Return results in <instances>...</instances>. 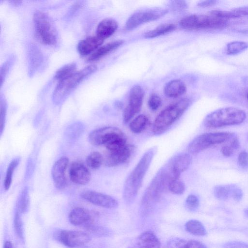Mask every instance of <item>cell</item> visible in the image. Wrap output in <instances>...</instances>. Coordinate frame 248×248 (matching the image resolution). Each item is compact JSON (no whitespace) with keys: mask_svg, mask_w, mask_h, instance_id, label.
<instances>
[{"mask_svg":"<svg viewBox=\"0 0 248 248\" xmlns=\"http://www.w3.org/2000/svg\"><path fill=\"white\" fill-rule=\"evenodd\" d=\"M246 114L242 109L232 107L217 109L208 114L203 121L208 128H218L239 124L245 120Z\"/></svg>","mask_w":248,"mask_h":248,"instance_id":"cell-4","label":"cell"},{"mask_svg":"<svg viewBox=\"0 0 248 248\" xmlns=\"http://www.w3.org/2000/svg\"><path fill=\"white\" fill-rule=\"evenodd\" d=\"M185 185L179 179L170 180L168 185V190L176 195H181L185 191Z\"/></svg>","mask_w":248,"mask_h":248,"instance_id":"cell-38","label":"cell"},{"mask_svg":"<svg viewBox=\"0 0 248 248\" xmlns=\"http://www.w3.org/2000/svg\"><path fill=\"white\" fill-rule=\"evenodd\" d=\"M191 161L189 153H182L174 156L166 165L174 176L179 179L181 174L188 168Z\"/></svg>","mask_w":248,"mask_h":248,"instance_id":"cell-16","label":"cell"},{"mask_svg":"<svg viewBox=\"0 0 248 248\" xmlns=\"http://www.w3.org/2000/svg\"><path fill=\"white\" fill-rule=\"evenodd\" d=\"M200 202L198 197L194 195H189L186 200V208L191 210L194 211L199 206Z\"/></svg>","mask_w":248,"mask_h":248,"instance_id":"cell-42","label":"cell"},{"mask_svg":"<svg viewBox=\"0 0 248 248\" xmlns=\"http://www.w3.org/2000/svg\"><path fill=\"white\" fill-rule=\"evenodd\" d=\"M190 104L189 99L183 98L163 110L154 121L153 133L158 136L166 132L181 117Z\"/></svg>","mask_w":248,"mask_h":248,"instance_id":"cell-2","label":"cell"},{"mask_svg":"<svg viewBox=\"0 0 248 248\" xmlns=\"http://www.w3.org/2000/svg\"><path fill=\"white\" fill-rule=\"evenodd\" d=\"M95 65H88L70 76L59 81L52 94V101L59 105L64 100L70 93L87 77L96 71Z\"/></svg>","mask_w":248,"mask_h":248,"instance_id":"cell-5","label":"cell"},{"mask_svg":"<svg viewBox=\"0 0 248 248\" xmlns=\"http://www.w3.org/2000/svg\"><path fill=\"white\" fill-rule=\"evenodd\" d=\"M96 215V213L90 212L87 209L76 207L70 212L69 220L73 225L85 226L94 223L95 215Z\"/></svg>","mask_w":248,"mask_h":248,"instance_id":"cell-18","label":"cell"},{"mask_svg":"<svg viewBox=\"0 0 248 248\" xmlns=\"http://www.w3.org/2000/svg\"><path fill=\"white\" fill-rule=\"evenodd\" d=\"M168 245L170 248H207L200 241L194 240L186 241L180 238L170 240Z\"/></svg>","mask_w":248,"mask_h":248,"instance_id":"cell-25","label":"cell"},{"mask_svg":"<svg viewBox=\"0 0 248 248\" xmlns=\"http://www.w3.org/2000/svg\"><path fill=\"white\" fill-rule=\"evenodd\" d=\"M186 91V87L180 79H173L168 82L164 88V94L169 97H177Z\"/></svg>","mask_w":248,"mask_h":248,"instance_id":"cell-22","label":"cell"},{"mask_svg":"<svg viewBox=\"0 0 248 248\" xmlns=\"http://www.w3.org/2000/svg\"><path fill=\"white\" fill-rule=\"evenodd\" d=\"M217 2V0H202L200 1L198 5L202 7H209L215 5Z\"/></svg>","mask_w":248,"mask_h":248,"instance_id":"cell-46","label":"cell"},{"mask_svg":"<svg viewBox=\"0 0 248 248\" xmlns=\"http://www.w3.org/2000/svg\"><path fill=\"white\" fill-rule=\"evenodd\" d=\"M104 39L97 35L89 37L78 43L77 49L81 55H87L96 50L102 45Z\"/></svg>","mask_w":248,"mask_h":248,"instance_id":"cell-20","label":"cell"},{"mask_svg":"<svg viewBox=\"0 0 248 248\" xmlns=\"http://www.w3.org/2000/svg\"><path fill=\"white\" fill-rule=\"evenodd\" d=\"M161 98L155 93L152 94L148 101V107L153 111L157 110L161 106Z\"/></svg>","mask_w":248,"mask_h":248,"instance_id":"cell-41","label":"cell"},{"mask_svg":"<svg viewBox=\"0 0 248 248\" xmlns=\"http://www.w3.org/2000/svg\"><path fill=\"white\" fill-rule=\"evenodd\" d=\"M134 150V146L127 144L121 149L108 152L104 159L105 166L113 167L125 163L131 156Z\"/></svg>","mask_w":248,"mask_h":248,"instance_id":"cell-14","label":"cell"},{"mask_svg":"<svg viewBox=\"0 0 248 248\" xmlns=\"http://www.w3.org/2000/svg\"><path fill=\"white\" fill-rule=\"evenodd\" d=\"M3 248H14V247L10 241H7L4 243Z\"/></svg>","mask_w":248,"mask_h":248,"instance_id":"cell-48","label":"cell"},{"mask_svg":"<svg viewBox=\"0 0 248 248\" xmlns=\"http://www.w3.org/2000/svg\"><path fill=\"white\" fill-rule=\"evenodd\" d=\"M20 157L15 158L8 165L4 180V187L5 190H8L11 186L14 171L20 163Z\"/></svg>","mask_w":248,"mask_h":248,"instance_id":"cell-32","label":"cell"},{"mask_svg":"<svg viewBox=\"0 0 248 248\" xmlns=\"http://www.w3.org/2000/svg\"><path fill=\"white\" fill-rule=\"evenodd\" d=\"M239 165L243 169H248V152L243 151L238 156Z\"/></svg>","mask_w":248,"mask_h":248,"instance_id":"cell-43","label":"cell"},{"mask_svg":"<svg viewBox=\"0 0 248 248\" xmlns=\"http://www.w3.org/2000/svg\"><path fill=\"white\" fill-rule=\"evenodd\" d=\"M55 237L64 246L72 248L82 246L91 240V237L89 233L65 230L57 232Z\"/></svg>","mask_w":248,"mask_h":248,"instance_id":"cell-11","label":"cell"},{"mask_svg":"<svg viewBox=\"0 0 248 248\" xmlns=\"http://www.w3.org/2000/svg\"><path fill=\"white\" fill-rule=\"evenodd\" d=\"M175 26L171 23H165L160 25L154 30L146 32L144 36L146 38H153L174 31Z\"/></svg>","mask_w":248,"mask_h":248,"instance_id":"cell-30","label":"cell"},{"mask_svg":"<svg viewBox=\"0 0 248 248\" xmlns=\"http://www.w3.org/2000/svg\"><path fill=\"white\" fill-rule=\"evenodd\" d=\"M19 212L16 211L14 217V224L15 232L17 235L21 240L24 239V230L23 222Z\"/></svg>","mask_w":248,"mask_h":248,"instance_id":"cell-39","label":"cell"},{"mask_svg":"<svg viewBox=\"0 0 248 248\" xmlns=\"http://www.w3.org/2000/svg\"><path fill=\"white\" fill-rule=\"evenodd\" d=\"M30 206V196L29 189L25 186L21 191L16 202V211L20 214L26 213Z\"/></svg>","mask_w":248,"mask_h":248,"instance_id":"cell-27","label":"cell"},{"mask_svg":"<svg viewBox=\"0 0 248 248\" xmlns=\"http://www.w3.org/2000/svg\"><path fill=\"white\" fill-rule=\"evenodd\" d=\"M124 43L123 40H117L109 42L99 47L88 59L89 62L97 61L110 52L119 47Z\"/></svg>","mask_w":248,"mask_h":248,"instance_id":"cell-24","label":"cell"},{"mask_svg":"<svg viewBox=\"0 0 248 248\" xmlns=\"http://www.w3.org/2000/svg\"><path fill=\"white\" fill-rule=\"evenodd\" d=\"M243 197V192L241 189L235 185L233 189L232 198L235 201H239Z\"/></svg>","mask_w":248,"mask_h":248,"instance_id":"cell-45","label":"cell"},{"mask_svg":"<svg viewBox=\"0 0 248 248\" xmlns=\"http://www.w3.org/2000/svg\"><path fill=\"white\" fill-rule=\"evenodd\" d=\"M68 163V158L63 156L57 160L52 167V178L56 187L59 189H62L65 186V171Z\"/></svg>","mask_w":248,"mask_h":248,"instance_id":"cell-15","label":"cell"},{"mask_svg":"<svg viewBox=\"0 0 248 248\" xmlns=\"http://www.w3.org/2000/svg\"><path fill=\"white\" fill-rule=\"evenodd\" d=\"M144 95V91L140 86L136 85L131 88L129 93L128 104L124 108L123 114L124 123H128L136 114L140 112L142 105Z\"/></svg>","mask_w":248,"mask_h":248,"instance_id":"cell-10","label":"cell"},{"mask_svg":"<svg viewBox=\"0 0 248 248\" xmlns=\"http://www.w3.org/2000/svg\"><path fill=\"white\" fill-rule=\"evenodd\" d=\"M167 13L166 9H150L137 12L132 15L125 24V29L130 31L140 25L159 18Z\"/></svg>","mask_w":248,"mask_h":248,"instance_id":"cell-9","label":"cell"},{"mask_svg":"<svg viewBox=\"0 0 248 248\" xmlns=\"http://www.w3.org/2000/svg\"><path fill=\"white\" fill-rule=\"evenodd\" d=\"M234 136V133L228 132L203 133L195 138L188 145L187 150L190 154H198L211 146L228 141Z\"/></svg>","mask_w":248,"mask_h":248,"instance_id":"cell-8","label":"cell"},{"mask_svg":"<svg viewBox=\"0 0 248 248\" xmlns=\"http://www.w3.org/2000/svg\"><path fill=\"white\" fill-rule=\"evenodd\" d=\"M245 214L247 215V216L248 217V208H247L245 211Z\"/></svg>","mask_w":248,"mask_h":248,"instance_id":"cell-49","label":"cell"},{"mask_svg":"<svg viewBox=\"0 0 248 248\" xmlns=\"http://www.w3.org/2000/svg\"><path fill=\"white\" fill-rule=\"evenodd\" d=\"M118 26V23L115 19L111 18L104 19L97 27L96 35L104 40L112 35Z\"/></svg>","mask_w":248,"mask_h":248,"instance_id":"cell-21","label":"cell"},{"mask_svg":"<svg viewBox=\"0 0 248 248\" xmlns=\"http://www.w3.org/2000/svg\"><path fill=\"white\" fill-rule=\"evenodd\" d=\"M228 24L227 19L216 17L210 14L191 15L183 18L180 26L188 30L200 29H219L225 28Z\"/></svg>","mask_w":248,"mask_h":248,"instance_id":"cell-7","label":"cell"},{"mask_svg":"<svg viewBox=\"0 0 248 248\" xmlns=\"http://www.w3.org/2000/svg\"><path fill=\"white\" fill-rule=\"evenodd\" d=\"M185 229L187 232L195 235L204 236L206 234L203 225L197 220L192 219L187 221Z\"/></svg>","mask_w":248,"mask_h":248,"instance_id":"cell-31","label":"cell"},{"mask_svg":"<svg viewBox=\"0 0 248 248\" xmlns=\"http://www.w3.org/2000/svg\"><path fill=\"white\" fill-rule=\"evenodd\" d=\"M86 162L88 167L93 170H97L104 162V158L99 152L94 151L88 155Z\"/></svg>","mask_w":248,"mask_h":248,"instance_id":"cell-35","label":"cell"},{"mask_svg":"<svg viewBox=\"0 0 248 248\" xmlns=\"http://www.w3.org/2000/svg\"><path fill=\"white\" fill-rule=\"evenodd\" d=\"M33 21L36 37L40 42L49 46L57 43V30L48 15L42 11H36L33 15Z\"/></svg>","mask_w":248,"mask_h":248,"instance_id":"cell-6","label":"cell"},{"mask_svg":"<svg viewBox=\"0 0 248 248\" xmlns=\"http://www.w3.org/2000/svg\"><path fill=\"white\" fill-rule=\"evenodd\" d=\"M149 123L148 118L144 114H140L131 121L129 127L132 132L139 134L147 128Z\"/></svg>","mask_w":248,"mask_h":248,"instance_id":"cell-26","label":"cell"},{"mask_svg":"<svg viewBox=\"0 0 248 248\" xmlns=\"http://www.w3.org/2000/svg\"><path fill=\"white\" fill-rule=\"evenodd\" d=\"M174 2L175 3L173 4L174 7L177 9H181L186 7V3H185V1H175Z\"/></svg>","mask_w":248,"mask_h":248,"instance_id":"cell-47","label":"cell"},{"mask_svg":"<svg viewBox=\"0 0 248 248\" xmlns=\"http://www.w3.org/2000/svg\"><path fill=\"white\" fill-rule=\"evenodd\" d=\"M77 72V65L75 63L67 64L60 69L55 73V78L61 80L73 75Z\"/></svg>","mask_w":248,"mask_h":248,"instance_id":"cell-34","label":"cell"},{"mask_svg":"<svg viewBox=\"0 0 248 248\" xmlns=\"http://www.w3.org/2000/svg\"><path fill=\"white\" fill-rule=\"evenodd\" d=\"M156 150L155 147L148 149L127 177L123 192V199L126 204H131L135 200Z\"/></svg>","mask_w":248,"mask_h":248,"instance_id":"cell-1","label":"cell"},{"mask_svg":"<svg viewBox=\"0 0 248 248\" xmlns=\"http://www.w3.org/2000/svg\"><path fill=\"white\" fill-rule=\"evenodd\" d=\"M225 248H248V244L241 242L233 241L226 244Z\"/></svg>","mask_w":248,"mask_h":248,"instance_id":"cell-44","label":"cell"},{"mask_svg":"<svg viewBox=\"0 0 248 248\" xmlns=\"http://www.w3.org/2000/svg\"><path fill=\"white\" fill-rule=\"evenodd\" d=\"M235 185H221L216 186L214 189V195L220 200H226L232 197Z\"/></svg>","mask_w":248,"mask_h":248,"instance_id":"cell-28","label":"cell"},{"mask_svg":"<svg viewBox=\"0 0 248 248\" xmlns=\"http://www.w3.org/2000/svg\"><path fill=\"white\" fill-rule=\"evenodd\" d=\"M124 132L114 126H105L92 131L88 136L90 143L93 146L104 145L108 142Z\"/></svg>","mask_w":248,"mask_h":248,"instance_id":"cell-12","label":"cell"},{"mask_svg":"<svg viewBox=\"0 0 248 248\" xmlns=\"http://www.w3.org/2000/svg\"><path fill=\"white\" fill-rule=\"evenodd\" d=\"M7 111L6 103L4 99L1 98L0 103V133L1 136L4 129Z\"/></svg>","mask_w":248,"mask_h":248,"instance_id":"cell-40","label":"cell"},{"mask_svg":"<svg viewBox=\"0 0 248 248\" xmlns=\"http://www.w3.org/2000/svg\"><path fill=\"white\" fill-rule=\"evenodd\" d=\"M248 48V43L243 41H233L228 43L226 47V53L229 55H235Z\"/></svg>","mask_w":248,"mask_h":248,"instance_id":"cell-36","label":"cell"},{"mask_svg":"<svg viewBox=\"0 0 248 248\" xmlns=\"http://www.w3.org/2000/svg\"><path fill=\"white\" fill-rule=\"evenodd\" d=\"M169 182L167 173L165 169L162 168L146 188L141 199L140 210L143 215L147 214L159 200L163 193L168 190Z\"/></svg>","mask_w":248,"mask_h":248,"instance_id":"cell-3","label":"cell"},{"mask_svg":"<svg viewBox=\"0 0 248 248\" xmlns=\"http://www.w3.org/2000/svg\"><path fill=\"white\" fill-rule=\"evenodd\" d=\"M160 242L156 235L152 231L141 233L134 244L128 248H160Z\"/></svg>","mask_w":248,"mask_h":248,"instance_id":"cell-19","label":"cell"},{"mask_svg":"<svg viewBox=\"0 0 248 248\" xmlns=\"http://www.w3.org/2000/svg\"><path fill=\"white\" fill-rule=\"evenodd\" d=\"M69 175L73 183L79 185H86L91 179V174L89 170L83 163L79 162H74L71 164Z\"/></svg>","mask_w":248,"mask_h":248,"instance_id":"cell-17","label":"cell"},{"mask_svg":"<svg viewBox=\"0 0 248 248\" xmlns=\"http://www.w3.org/2000/svg\"><path fill=\"white\" fill-rule=\"evenodd\" d=\"M210 14L225 19L241 17L248 16V6H241L230 11L212 10L210 12Z\"/></svg>","mask_w":248,"mask_h":248,"instance_id":"cell-23","label":"cell"},{"mask_svg":"<svg viewBox=\"0 0 248 248\" xmlns=\"http://www.w3.org/2000/svg\"><path fill=\"white\" fill-rule=\"evenodd\" d=\"M246 96L247 100H248V90L246 92Z\"/></svg>","mask_w":248,"mask_h":248,"instance_id":"cell-50","label":"cell"},{"mask_svg":"<svg viewBox=\"0 0 248 248\" xmlns=\"http://www.w3.org/2000/svg\"><path fill=\"white\" fill-rule=\"evenodd\" d=\"M239 146V141L236 136H234L229 140V143L221 147L220 151L224 156L229 157L232 155Z\"/></svg>","mask_w":248,"mask_h":248,"instance_id":"cell-37","label":"cell"},{"mask_svg":"<svg viewBox=\"0 0 248 248\" xmlns=\"http://www.w3.org/2000/svg\"><path fill=\"white\" fill-rule=\"evenodd\" d=\"M85 129L84 124L80 122H75L65 129L64 135L70 140H76L79 138Z\"/></svg>","mask_w":248,"mask_h":248,"instance_id":"cell-29","label":"cell"},{"mask_svg":"<svg viewBox=\"0 0 248 248\" xmlns=\"http://www.w3.org/2000/svg\"><path fill=\"white\" fill-rule=\"evenodd\" d=\"M80 197L89 202L106 208H115L118 206L117 201L113 197L93 190L84 191L81 193Z\"/></svg>","mask_w":248,"mask_h":248,"instance_id":"cell-13","label":"cell"},{"mask_svg":"<svg viewBox=\"0 0 248 248\" xmlns=\"http://www.w3.org/2000/svg\"><path fill=\"white\" fill-rule=\"evenodd\" d=\"M85 229L89 233L100 237L110 236L112 234L111 231L106 227L91 223L84 226Z\"/></svg>","mask_w":248,"mask_h":248,"instance_id":"cell-33","label":"cell"}]
</instances>
